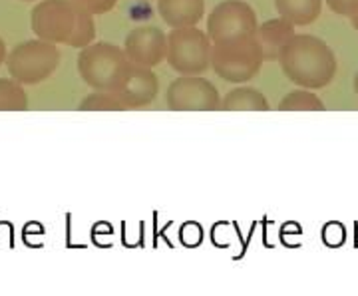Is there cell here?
<instances>
[{
    "instance_id": "1",
    "label": "cell",
    "mask_w": 358,
    "mask_h": 296,
    "mask_svg": "<svg viewBox=\"0 0 358 296\" xmlns=\"http://www.w3.org/2000/svg\"><path fill=\"white\" fill-rule=\"evenodd\" d=\"M30 26L36 38L72 48H86L96 38L94 14L74 0H38L30 13Z\"/></svg>"
},
{
    "instance_id": "2",
    "label": "cell",
    "mask_w": 358,
    "mask_h": 296,
    "mask_svg": "<svg viewBox=\"0 0 358 296\" xmlns=\"http://www.w3.org/2000/svg\"><path fill=\"white\" fill-rule=\"evenodd\" d=\"M282 74L305 90L327 88L336 76V56L324 40L310 34H294L285 46Z\"/></svg>"
},
{
    "instance_id": "3",
    "label": "cell",
    "mask_w": 358,
    "mask_h": 296,
    "mask_svg": "<svg viewBox=\"0 0 358 296\" xmlns=\"http://www.w3.org/2000/svg\"><path fill=\"white\" fill-rule=\"evenodd\" d=\"M128 54L112 42H92L78 54V72L92 90L114 91L131 70Z\"/></svg>"
},
{
    "instance_id": "4",
    "label": "cell",
    "mask_w": 358,
    "mask_h": 296,
    "mask_svg": "<svg viewBox=\"0 0 358 296\" xmlns=\"http://www.w3.org/2000/svg\"><path fill=\"white\" fill-rule=\"evenodd\" d=\"M62 54L56 44L42 38L26 40L16 44L6 56L8 76L18 80L24 86L40 84L58 70Z\"/></svg>"
},
{
    "instance_id": "5",
    "label": "cell",
    "mask_w": 358,
    "mask_h": 296,
    "mask_svg": "<svg viewBox=\"0 0 358 296\" xmlns=\"http://www.w3.org/2000/svg\"><path fill=\"white\" fill-rule=\"evenodd\" d=\"M263 54L255 36L211 44V68L219 77L231 84H245L259 74Z\"/></svg>"
},
{
    "instance_id": "6",
    "label": "cell",
    "mask_w": 358,
    "mask_h": 296,
    "mask_svg": "<svg viewBox=\"0 0 358 296\" xmlns=\"http://www.w3.org/2000/svg\"><path fill=\"white\" fill-rule=\"evenodd\" d=\"M167 64L181 76H201L211 66V40L197 26L171 28L167 34Z\"/></svg>"
},
{
    "instance_id": "7",
    "label": "cell",
    "mask_w": 358,
    "mask_h": 296,
    "mask_svg": "<svg viewBox=\"0 0 358 296\" xmlns=\"http://www.w3.org/2000/svg\"><path fill=\"white\" fill-rule=\"evenodd\" d=\"M257 14L245 0H223L207 18V36L211 44L251 38L257 32Z\"/></svg>"
},
{
    "instance_id": "8",
    "label": "cell",
    "mask_w": 358,
    "mask_h": 296,
    "mask_svg": "<svg viewBox=\"0 0 358 296\" xmlns=\"http://www.w3.org/2000/svg\"><path fill=\"white\" fill-rule=\"evenodd\" d=\"M166 103L173 112H213L221 110L219 90L201 76L176 77L166 91Z\"/></svg>"
},
{
    "instance_id": "9",
    "label": "cell",
    "mask_w": 358,
    "mask_h": 296,
    "mask_svg": "<svg viewBox=\"0 0 358 296\" xmlns=\"http://www.w3.org/2000/svg\"><path fill=\"white\" fill-rule=\"evenodd\" d=\"M129 62L141 68H155L167 58V36L157 26H138L124 42Z\"/></svg>"
},
{
    "instance_id": "10",
    "label": "cell",
    "mask_w": 358,
    "mask_h": 296,
    "mask_svg": "<svg viewBox=\"0 0 358 296\" xmlns=\"http://www.w3.org/2000/svg\"><path fill=\"white\" fill-rule=\"evenodd\" d=\"M157 91H159V80L154 74V70L134 64L126 80L117 90H114V94L128 110H131V108L150 105L157 98Z\"/></svg>"
},
{
    "instance_id": "11",
    "label": "cell",
    "mask_w": 358,
    "mask_h": 296,
    "mask_svg": "<svg viewBox=\"0 0 358 296\" xmlns=\"http://www.w3.org/2000/svg\"><path fill=\"white\" fill-rule=\"evenodd\" d=\"M294 36V24L289 20H285L282 16L279 18H271L267 22L257 26L255 40L261 48L263 60L265 62H275L281 58L285 46L291 42Z\"/></svg>"
},
{
    "instance_id": "12",
    "label": "cell",
    "mask_w": 358,
    "mask_h": 296,
    "mask_svg": "<svg viewBox=\"0 0 358 296\" xmlns=\"http://www.w3.org/2000/svg\"><path fill=\"white\" fill-rule=\"evenodd\" d=\"M157 13L171 28L197 26L205 14V0H157Z\"/></svg>"
},
{
    "instance_id": "13",
    "label": "cell",
    "mask_w": 358,
    "mask_h": 296,
    "mask_svg": "<svg viewBox=\"0 0 358 296\" xmlns=\"http://www.w3.org/2000/svg\"><path fill=\"white\" fill-rule=\"evenodd\" d=\"M275 8L291 24L307 26L322 13V0H275Z\"/></svg>"
},
{
    "instance_id": "14",
    "label": "cell",
    "mask_w": 358,
    "mask_h": 296,
    "mask_svg": "<svg viewBox=\"0 0 358 296\" xmlns=\"http://www.w3.org/2000/svg\"><path fill=\"white\" fill-rule=\"evenodd\" d=\"M221 110L227 112H267L271 110L267 98L249 86H239L235 90H231L223 100H221Z\"/></svg>"
},
{
    "instance_id": "15",
    "label": "cell",
    "mask_w": 358,
    "mask_h": 296,
    "mask_svg": "<svg viewBox=\"0 0 358 296\" xmlns=\"http://www.w3.org/2000/svg\"><path fill=\"white\" fill-rule=\"evenodd\" d=\"M28 110V96L24 84L14 77H0V112H24Z\"/></svg>"
},
{
    "instance_id": "16",
    "label": "cell",
    "mask_w": 358,
    "mask_h": 296,
    "mask_svg": "<svg viewBox=\"0 0 358 296\" xmlns=\"http://www.w3.org/2000/svg\"><path fill=\"white\" fill-rule=\"evenodd\" d=\"M281 112H322L324 103L315 91L310 90H294L289 91L281 102H279Z\"/></svg>"
},
{
    "instance_id": "17",
    "label": "cell",
    "mask_w": 358,
    "mask_h": 296,
    "mask_svg": "<svg viewBox=\"0 0 358 296\" xmlns=\"http://www.w3.org/2000/svg\"><path fill=\"white\" fill-rule=\"evenodd\" d=\"M80 112H117V110H128L124 102L115 96L114 91H94L86 96L80 105Z\"/></svg>"
},
{
    "instance_id": "18",
    "label": "cell",
    "mask_w": 358,
    "mask_h": 296,
    "mask_svg": "<svg viewBox=\"0 0 358 296\" xmlns=\"http://www.w3.org/2000/svg\"><path fill=\"white\" fill-rule=\"evenodd\" d=\"M78 6H82L90 14H106L110 13L117 4V0H74Z\"/></svg>"
},
{
    "instance_id": "19",
    "label": "cell",
    "mask_w": 358,
    "mask_h": 296,
    "mask_svg": "<svg viewBox=\"0 0 358 296\" xmlns=\"http://www.w3.org/2000/svg\"><path fill=\"white\" fill-rule=\"evenodd\" d=\"M329 8L341 16H350L358 8V0H327Z\"/></svg>"
},
{
    "instance_id": "20",
    "label": "cell",
    "mask_w": 358,
    "mask_h": 296,
    "mask_svg": "<svg viewBox=\"0 0 358 296\" xmlns=\"http://www.w3.org/2000/svg\"><path fill=\"white\" fill-rule=\"evenodd\" d=\"M6 56H8L6 54V44H4V40L0 38V66L6 62Z\"/></svg>"
},
{
    "instance_id": "21",
    "label": "cell",
    "mask_w": 358,
    "mask_h": 296,
    "mask_svg": "<svg viewBox=\"0 0 358 296\" xmlns=\"http://www.w3.org/2000/svg\"><path fill=\"white\" fill-rule=\"evenodd\" d=\"M348 18H350V22H352V26H355V30H357V32H358V8H357V10H355V13L350 14Z\"/></svg>"
},
{
    "instance_id": "22",
    "label": "cell",
    "mask_w": 358,
    "mask_h": 296,
    "mask_svg": "<svg viewBox=\"0 0 358 296\" xmlns=\"http://www.w3.org/2000/svg\"><path fill=\"white\" fill-rule=\"evenodd\" d=\"M355 91H357V96H358V72H357V76H355Z\"/></svg>"
},
{
    "instance_id": "23",
    "label": "cell",
    "mask_w": 358,
    "mask_h": 296,
    "mask_svg": "<svg viewBox=\"0 0 358 296\" xmlns=\"http://www.w3.org/2000/svg\"><path fill=\"white\" fill-rule=\"evenodd\" d=\"M26 2H30V0H26Z\"/></svg>"
}]
</instances>
